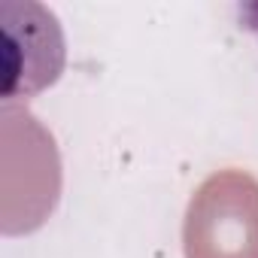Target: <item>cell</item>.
<instances>
[{"mask_svg": "<svg viewBox=\"0 0 258 258\" xmlns=\"http://www.w3.org/2000/svg\"><path fill=\"white\" fill-rule=\"evenodd\" d=\"M7 82L4 94L31 97L49 88L64 70V34L58 19L40 4H4Z\"/></svg>", "mask_w": 258, "mask_h": 258, "instance_id": "obj_2", "label": "cell"}, {"mask_svg": "<svg viewBox=\"0 0 258 258\" xmlns=\"http://www.w3.org/2000/svg\"><path fill=\"white\" fill-rule=\"evenodd\" d=\"M185 258H258V179L246 170L210 173L182 222Z\"/></svg>", "mask_w": 258, "mask_h": 258, "instance_id": "obj_1", "label": "cell"}]
</instances>
